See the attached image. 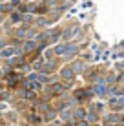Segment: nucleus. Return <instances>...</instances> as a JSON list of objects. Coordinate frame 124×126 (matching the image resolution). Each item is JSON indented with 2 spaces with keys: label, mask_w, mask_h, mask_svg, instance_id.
Here are the masks:
<instances>
[{
  "label": "nucleus",
  "mask_w": 124,
  "mask_h": 126,
  "mask_svg": "<svg viewBox=\"0 0 124 126\" xmlns=\"http://www.w3.org/2000/svg\"><path fill=\"white\" fill-rule=\"evenodd\" d=\"M62 75H64V77H71V71H69V69H64Z\"/></svg>",
  "instance_id": "nucleus-2"
},
{
  "label": "nucleus",
  "mask_w": 124,
  "mask_h": 126,
  "mask_svg": "<svg viewBox=\"0 0 124 126\" xmlns=\"http://www.w3.org/2000/svg\"><path fill=\"white\" fill-rule=\"evenodd\" d=\"M68 51H75V46H60V47H57V53H64V55H68Z\"/></svg>",
  "instance_id": "nucleus-1"
}]
</instances>
